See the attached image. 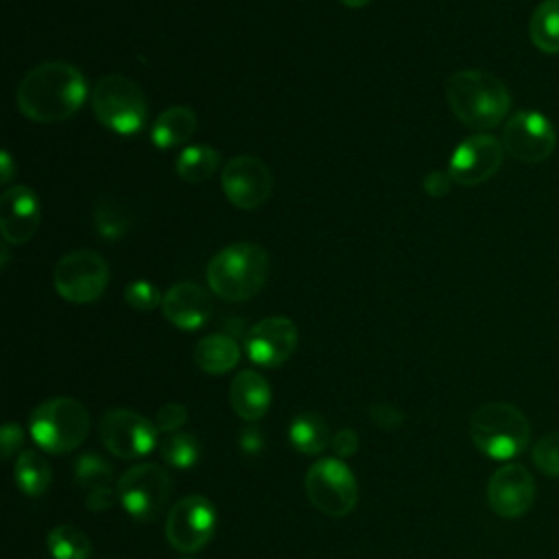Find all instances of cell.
<instances>
[{"label": "cell", "mask_w": 559, "mask_h": 559, "mask_svg": "<svg viewBox=\"0 0 559 559\" xmlns=\"http://www.w3.org/2000/svg\"><path fill=\"white\" fill-rule=\"evenodd\" d=\"M87 98L83 72L68 61H41L17 85L15 103L24 118L41 124L74 116Z\"/></svg>", "instance_id": "obj_1"}, {"label": "cell", "mask_w": 559, "mask_h": 559, "mask_svg": "<svg viewBox=\"0 0 559 559\" xmlns=\"http://www.w3.org/2000/svg\"><path fill=\"white\" fill-rule=\"evenodd\" d=\"M445 98L452 114L476 131L500 124L511 109L507 85L485 70H459L445 83Z\"/></svg>", "instance_id": "obj_2"}, {"label": "cell", "mask_w": 559, "mask_h": 559, "mask_svg": "<svg viewBox=\"0 0 559 559\" xmlns=\"http://www.w3.org/2000/svg\"><path fill=\"white\" fill-rule=\"evenodd\" d=\"M269 266V253L262 245L231 242L210 258L207 286L225 301H247L266 284Z\"/></svg>", "instance_id": "obj_3"}, {"label": "cell", "mask_w": 559, "mask_h": 559, "mask_svg": "<svg viewBox=\"0 0 559 559\" xmlns=\"http://www.w3.org/2000/svg\"><path fill=\"white\" fill-rule=\"evenodd\" d=\"M469 437L478 452L493 461H509L526 450L531 424L526 415L509 402H487L469 417Z\"/></svg>", "instance_id": "obj_4"}, {"label": "cell", "mask_w": 559, "mask_h": 559, "mask_svg": "<svg viewBox=\"0 0 559 559\" xmlns=\"http://www.w3.org/2000/svg\"><path fill=\"white\" fill-rule=\"evenodd\" d=\"M33 441L50 454L76 450L90 430V413L74 397H50L37 404L28 419Z\"/></svg>", "instance_id": "obj_5"}, {"label": "cell", "mask_w": 559, "mask_h": 559, "mask_svg": "<svg viewBox=\"0 0 559 559\" xmlns=\"http://www.w3.org/2000/svg\"><path fill=\"white\" fill-rule=\"evenodd\" d=\"M96 120L118 135H133L146 122V98L142 87L122 74L103 76L92 90Z\"/></svg>", "instance_id": "obj_6"}, {"label": "cell", "mask_w": 559, "mask_h": 559, "mask_svg": "<svg viewBox=\"0 0 559 559\" xmlns=\"http://www.w3.org/2000/svg\"><path fill=\"white\" fill-rule=\"evenodd\" d=\"M306 493L312 507L330 518H343L358 502V485L341 459H319L308 467Z\"/></svg>", "instance_id": "obj_7"}, {"label": "cell", "mask_w": 559, "mask_h": 559, "mask_svg": "<svg viewBox=\"0 0 559 559\" xmlns=\"http://www.w3.org/2000/svg\"><path fill=\"white\" fill-rule=\"evenodd\" d=\"M109 282V266L105 258L92 249H76L66 253L52 271L55 290L70 304L96 301Z\"/></svg>", "instance_id": "obj_8"}, {"label": "cell", "mask_w": 559, "mask_h": 559, "mask_svg": "<svg viewBox=\"0 0 559 559\" xmlns=\"http://www.w3.org/2000/svg\"><path fill=\"white\" fill-rule=\"evenodd\" d=\"M118 502L124 511L140 520L148 522L162 513L170 496V476L157 463H140L127 469L118 478Z\"/></svg>", "instance_id": "obj_9"}, {"label": "cell", "mask_w": 559, "mask_h": 559, "mask_svg": "<svg viewBox=\"0 0 559 559\" xmlns=\"http://www.w3.org/2000/svg\"><path fill=\"white\" fill-rule=\"evenodd\" d=\"M500 142L513 159L533 166L550 157L557 138L552 122L542 111L520 109L507 118Z\"/></svg>", "instance_id": "obj_10"}, {"label": "cell", "mask_w": 559, "mask_h": 559, "mask_svg": "<svg viewBox=\"0 0 559 559\" xmlns=\"http://www.w3.org/2000/svg\"><path fill=\"white\" fill-rule=\"evenodd\" d=\"M98 432L107 452L127 461L146 456L157 443L155 421L129 408H114L105 413Z\"/></svg>", "instance_id": "obj_11"}, {"label": "cell", "mask_w": 559, "mask_h": 559, "mask_svg": "<svg viewBox=\"0 0 559 559\" xmlns=\"http://www.w3.org/2000/svg\"><path fill=\"white\" fill-rule=\"evenodd\" d=\"M214 526V504L203 496H186L168 511L166 539L179 552H197L212 539Z\"/></svg>", "instance_id": "obj_12"}, {"label": "cell", "mask_w": 559, "mask_h": 559, "mask_svg": "<svg viewBox=\"0 0 559 559\" xmlns=\"http://www.w3.org/2000/svg\"><path fill=\"white\" fill-rule=\"evenodd\" d=\"M502 157L504 146L496 135L474 133L456 144L448 162V173L459 186H480L500 170Z\"/></svg>", "instance_id": "obj_13"}, {"label": "cell", "mask_w": 559, "mask_h": 559, "mask_svg": "<svg viewBox=\"0 0 559 559\" xmlns=\"http://www.w3.org/2000/svg\"><path fill=\"white\" fill-rule=\"evenodd\" d=\"M221 188L227 201L240 210L264 205L273 190L269 166L253 155H236L221 170Z\"/></svg>", "instance_id": "obj_14"}, {"label": "cell", "mask_w": 559, "mask_h": 559, "mask_svg": "<svg viewBox=\"0 0 559 559\" xmlns=\"http://www.w3.org/2000/svg\"><path fill=\"white\" fill-rule=\"evenodd\" d=\"M297 325L282 314L264 317L255 321L245 334V352L251 362L275 369L284 365L297 349Z\"/></svg>", "instance_id": "obj_15"}, {"label": "cell", "mask_w": 559, "mask_h": 559, "mask_svg": "<svg viewBox=\"0 0 559 559\" xmlns=\"http://www.w3.org/2000/svg\"><path fill=\"white\" fill-rule=\"evenodd\" d=\"M535 500V480L520 463L498 467L487 483V502L500 518L513 520L524 515Z\"/></svg>", "instance_id": "obj_16"}, {"label": "cell", "mask_w": 559, "mask_h": 559, "mask_svg": "<svg viewBox=\"0 0 559 559\" xmlns=\"http://www.w3.org/2000/svg\"><path fill=\"white\" fill-rule=\"evenodd\" d=\"M39 199L28 186H9L0 197V231L7 245L28 242L39 227Z\"/></svg>", "instance_id": "obj_17"}, {"label": "cell", "mask_w": 559, "mask_h": 559, "mask_svg": "<svg viewBox=\"0 0 559 559\" xmlns=\"http://www.w3.org/2000/svg\"><path fill=\"white\" fill-rule=\"evenodd\" d=\"M162 312L166 321L183 332H192L205 325L212 314L210 293L197 282L173 284L162 299Z\"/></svg>", "instance_id": "obj_18"}, {"label": "cell", "mask_w": 559, "mask_h": 559, "mask_svg": "<svg viewBox=\"0 0 559 559\" xmlns=\"http://www.w3.org/2000/svg\"><path fill=\"white\" fill-rule=\"evenodd\" d=\"M74 480L85 493V504L92 511H105L118 500L114 485V467L96 452H85L74 465Z\"/></svg>", "instance_id": "obj_19"}, {"label": "cell", "mask_w": 559, "mask_h": 559, "mask_svg": "<svg viewBox=\"0 0 559 559\" xmlns=\"http://www.w3.org/2000/svg\"><path fill=\"white\" fill-rule=\"evenodd\" d=\"M229 404L245 421H258L271 406V386L266 378L253 369H242L229 384Z\"/></svg>", "instance_id": "obj_20"}, {"label": "cell", "mask_w": 559, "mask_h": 559, "mask_svg": "<svg viewBox=\"0 0 559 559\" xmlns=\"http://www.w3.org/2000/svg\"><path fill=\"white\" fill-rule=\"evenodd\" d=\"M192 360L194 365L210 373V376H223L227 371H231L238 360H240V345L236 343L234 336L223 334V332H214L203 336L192 352Z\"/></svg>", "instance_id": "obj_21"}, {"label": "cell", "mask_w": 559, "mask_h": 559, "mask_svg": "<svg viewBox=\"0 0 559 559\" xmlns=\"http://www.w3.org/2000/svg\"><path fill=\"white\" fill-rule=\"evenodd\" d=\"M197 131V114L186 105L164 109L151 129V142L157 148H175L186 144Z\"/></svg>", "instance_id": "obj_22"}, {"label": "cell", "mask_w": 559, "mask_h": 559, "mask_svg": "<svg viewBox=\"0 0 559 559\" xmlns=\"http://www.w3.org/2000/svg\"><path fill=\"white\" fill-rule=\"evenodd\" d=\"M221 166V153L210 144H188L175 159V173L186 183H203Z\"/></svg>", "instance_id": "obj_23"}, {"label": "cell", "mask_w": 559, "mask_h": 559, "mask_svg": "<svg viewBox=\"0 0 559 559\" xmlns=\"http://www.w3.org/2000/svg\"><path fill=\"white\" fill-rule=\"evenodd\" d=\"M288 439L301 454H321L332 443L328 421L317 413H301L293 417L288 426Z\"/></svg>", "instance_id": "obj_24"}, {"label": "cell", "mask_w": 559, "mask_h": 559, "mask_svg": "<svg viewBox=\"0 0 559 559\" xmlns=\"http://www.w3.org/2000/svg\"><path fill=\"white\" fill-rule=\"evenodd\" d=\"M528 35L537 50L546 55H559V0H544L535 7Z\"/></svg>", "instance_id": "obj_25"}, {"label": "cell", "mask_w": 559, "mask_h": 559, "mask_svg": "<svg viewBox=\"0 0 559 559\" xmlns=\"http://www.w3.org/2000/svg\"><path fill=\"white\" fill-rule=\"evenodd\" d=\"M52 480V472L44 454L37 450H24L15 461V483L26 496H41Z\"/></svg>", "instance_id": "obj_26"}, {"label": "cell", "mask_w": 559, "mask_h": 559, "mask_svg": "<svg viewBox=\"0 0 559 559\" xmlns=\"http://www.w3.org/2000/svg\"><path fill=\"white\" fill-rule=\"evenodd\" d=\"M46 546L52 559H87L92 555L90 537L72 524L55 526L46 537Z\"/></svg>", "instance_id": "obj_27"}, {"label": "cell", "mask_w": 559, "mask_h": 559, "mask_svg": "<svg viewBox=\"0 0 559 559\" xmlns=\"http://www.w3.org/2000/svg\"><path fill=\"white\" fill-rule=\"evenodd\" d=\"M162 459L177 469H190L199 461V443L190 432H170L159 445Z\"/></svg>", "instance_id": "obj_28"}, {"label": "cell", "mask_w": 559, "mask_h": 559, "mask_svg": "<svg viewBox=\"0 0 559 559\" xmlns=\"http://www.w3.org/2000/svg\"><path fill=\"white\" fill-rule=\"evenodd\" d=\"M94 221H96V229L98 234L105 238V240H118L122 238L127 231H129V225H131V216L129 212L114 203V201H100L96 205V212H94Z\"/></svg>", "instance_id": "obj_29"}, {"label": "cell", "mask_w": 559, "mask_h": 559, "mask_svg": "<svg viewBox=\"0 0 559 559\" xmlns=\"http://www.w3.org/2000/svg\"><path fill=\"white\" fill-rule=\"evenodd\" d=\"M531 459L542 474L550 478H559V432H548L539 437L533 443Z\"/></svg>", "instance_id": "obj_30"}, {"label": "cell", "mask_w": 559, "mask_h": 559, "mask_svg": "<svg viewBox=\"0 0 559 559\" xmlns=\"http://www.w3.org/2000/svg\"><path fill=\"white\" fill-rule=\"evenodd\" d=\"M162 295L155 288V284H151L148 280H135L124 288V301L127 306H131L133 310L140 312H151L157 306H162Z\"/></svg>", "instance_id": "obj_31"}, {"label": "cell", "mask_w": 559, "mask_h": 559, "mask_svg": "<svg viewBox=\"0 0 559 559\" xmlns=\"http://www.w3.org/2000/svg\"><path fill=\"white\" fill-rule=\"evenodd\" d=\"M188 419V411L179 402H168L155 413V426L159 432H177Z\"/></svg>", "instance_id": "obj_32"}, {"label": "cell", "mask_w": 559, "mask_h": 559, "mask_svg": "<svg viewBox=\"0 0 559 559\" xmlns=\"http://www.w3.org/2000/svg\"><path fill=\"white\" fill-rule=\"evenodd\" d=\"M369 417L382 430H395L404 424V413L389 402H373L369 406Z\"/></svg>", "instance_id": "obj_33"}, {"label": "cell", "mask_w": 559, "mask_h": 559, "mask_svg": "<svg viewBox=\"0 0 559 559\" xmlns=\"http://www.w3.org/2000/svg\"><path fill=\"white\" fill-rule=\"evenodd\" d=\"M332 450L338 459L354 456L358 452V432L354 428H341L332 437Z\"/></svg>", "instance_id": "obj_34"}, {"label": "cell", "mask_w": 559, "mask_h": 559, "mask_svg": "<svg viewBox=\"0 0 559 559\" xmlns=\"http://www.w3.org/2000/svg\"><path fill=\"white\" fill-rule=\"evenodd\" d=\"M452 177H450V173L445 170H430L426 177H424V190H426V194L428 197H432V199H441V197H445L448 192H450V188H452Z\"/></svg>", "instance_id": "obj_35"}, {"label": "cell", "mask_w": 559, "mask_h": 559, "mask_svg": "<svg viewBox=\"0 0 559 559\" xmlns=\"http://www.w3.org/2000/svg\"><path fill=\"white\" fill-rule=\"evenodd\" d=\"M24 441V432L17 424H4L2 426V432H0V445H2V459H11L20 445Z\"/></svg>", "instance_id": "obj_36"}, {"label": "cell", "mask_w": 559, "mask_h": 559, "mask_svg": "<svg viewBox=\"0 0 559 559\" xmlns=\"http://www.w3.org/2000/svg\"><path fill=\"white\" fill-rule=\"evenodd\" d=\"M13 175H15L13 157L9 155V151H2V155H0V179H2V183H11Z\"/></svg>", "instance_id": "obj_37"}, {"label": "cell", "mask_w": 559, "mask_h": 559, "mask_svg": "<svg viewBox=\"0 0 559 559\" xmlns=\"http://www.w3.org/2000/svg\"><path fill=\"white\" fill-rule=\"evenodd\" d=\"M255 437H260L255 430H247V432H242V448H245V450H249V452H255V450L262 445V441H260V439H255Z\"/></svg>", "instance_id": "obj_38"}, {"label": "cell", "mask_w": 559, "mask_h": 559, "mask_svg": "<svg viewBox=\"0 0 559 559\" xmlns=\"http://www.w3.org/2000/svg\"><path fill=\"white\" fill-rule=\"evenodd\" d=\"M341 4H345V7H349V9H362V7H367L371 0H338Z\"/></svg>", "instance_id": "obj_39"}]
</instances>
